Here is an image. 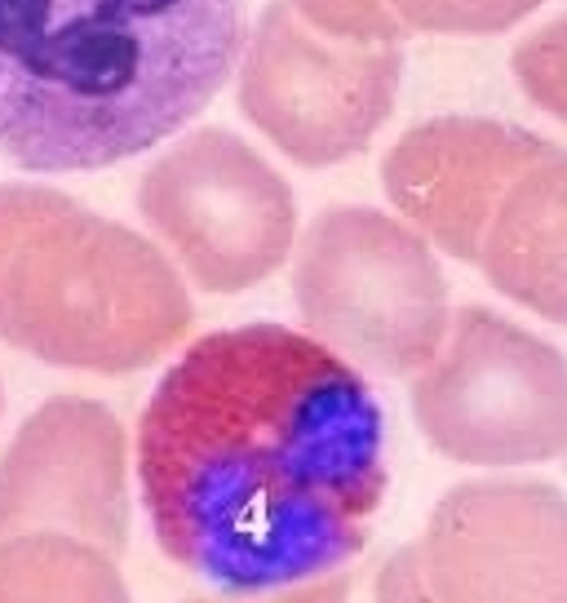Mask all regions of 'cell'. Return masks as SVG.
I'll list each match as a JSON object with an SVG mask.
<instances>
[{
  "label": "cell",
  "instance_id": "6da1fadb",
  "mask_svg": "<svg viewBox=\"0 0 567 603\" xmlns=\"http://www.w3.org/2000/svg\"><path fill=\"white\" fill-rule=\"evenodd\" d=\"M133 475L169 564L227 599H266L369 546L390 489L386 413L306 328H213L160 373Z\"/></svg>",
  "mask_w": 567,
  "mask_h": 603
},
{
  "label": "cell",
  "instance_id": "7a4b0ae2",
  "mask_svg": "<svg viewBox=\"0 0 567 603\" xmlns=\"http://www.w3.org/2000/svg\"><path fill=\"white\" fill-rule=\"evenodd\" d=\"M244 58V0H0V156L98 173L169 143Z\"/></svg>",
  "mask_w": 567,
  "mask_h": 603
},
{
  "label": "cell",
  "instance_id": "8fae6325",
  "mask_svg": "<svg viewBox=\"0 0 567 603\" xmlns=\"http://www.w3.org/2000/svg\"><path fill=\"white\" fill-rule=\"evenodd\" d=\"M302 14L333 32V36H350V40H386L399 32V23L382 10V0H298Z\"/></svg>",
  "mask_w": 567,
  "mask_h": 603
},
{
  "label": "cell",
  "instance_id": "ba28073f",
  "mask_svg": "<svg viewBox=\"0 0 567 603\" xmlns=\"http://www.w3.org/2000/svg\"><path fill=\"white\" fill-rule=\"evenodd\" d=\"M541 147L523 133L487 120H435L412 129L386 160V191L395 205L431 231L448 253L479 257L487 209L502 186Z\"/></svg>",
  "mask_w": 567,
  "mask_h": 603
},
{
  "label": "cell",
  "instance_id": "277c9868",
  "mask_svg": "<svg viewBox=\"0 0 567 603\" xmlns=\"http://www.w3.org/2000/svg\"><path fill=\"white\" fill-rule=\"evenodd\" d=\"M306 333L369 373H421L448 338V285L417 231L377 209H328L311 222L298 272Z\"/></svg>",
  "mask_w": 567,
  "mask_h": 603
},
{
  "label": "cell",
  "instance_id": "3957f363",
  "mask_svg": "<svg viewBox=\"0 0 567 603\" xmlns=\"http://www.w3.org/2000/svg\"><path fill=\"white\" fill-rule=\"evenodd\" d=\"M191 306L169 262L133 231L49 186H0V338L71 369L156 360Z\"/></svg>",
  "mask_w": 567,
  "mask_h": 603
},
{
  "label": "cell",
  "instance_id": "9c48e42d",
  "mask_svg": "<svg viewBox=\"0 0 567 603\" xmlns=\"http://www.w3.org/2000/svg\"><path fill=\"white\" fill-rule=\"evenodd\" d=\"M479 257L506 298L567 324V156L532 169L506 195Z\"/></svg>",
  "mask_w": 567,
  "mask_h": 603
},
{
  "label": "cell",
  "instance_id": "5b68a950",
  "mask_svg": "<svg viewBox=\"0 0 567 603\" xmlns=\"http://www.w3.org/2000/svg\"><path fill=\"white\" fill-rule=\"evenodd\" d=\"M412 409L431 444L457 461H545L567 448V360L536 333L470 306L421 369Z\"/></svg>",
  "mask_w": 567,
  "mask_h": 603
},
{
  "label": "cell",
  "instance_id": "8992f818",
  "mask_svg": "<svg viewBox=\"0 0 567 603\" xmlns=\"http://www.w3.org/2000/svg\"><path fill=\"white\" fill-rule=\"evenodd\" d=\"M147 227L208 293H240L284 266L298 231L293 191L249 143L200 129L137 182Z\"/></svg>",
  "mask_w": 567,
  "mask_h": 603
},
{
  "label": "cell",
  "instance_id": "52a82bcc",
  "mask_svg": "<svg viewBox=\"0 0 567 603\" xmlns=\"http://www.w3.org/2000/svg\"><path fill=\"white\" fill-rule=\"evenodd\" d=\"M240 62L249 120L311 169L364 152L399 89L395 49H328L284 0L262 14Z\"/></svg>",
  "mask_w": 567,
  "mask_h": 603
},
{
  "label": "cell",
  "instance_id": "30bf717a",
  "mask_svg": "<svg viewBox=\"0 0 567 603\" xmlns=\"http://www.w3.org/2000/svg\"><path fill=\"white\" fill-rule=\"evenodd\" d=\"M536 0H395V14L425 32H496Z\"/></svg>",
  "mask_w": 567,
  "mask_h": 603
}]
</instances>
